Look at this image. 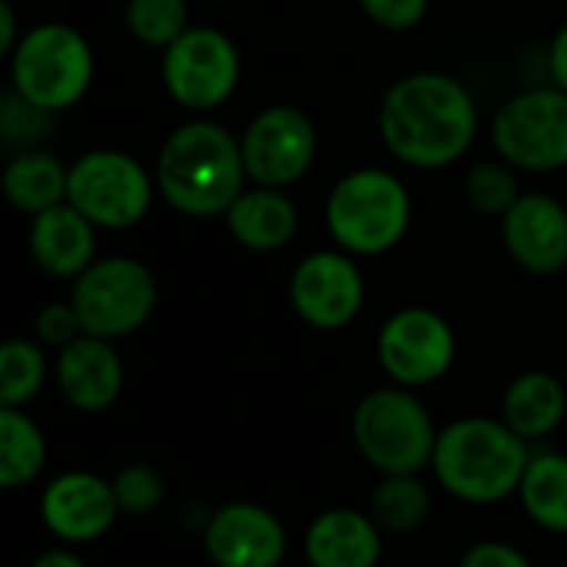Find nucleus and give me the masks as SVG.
<instances>
[{
    "label": "nucleus",
    "instance_id": "obj_1",
    "mask_svg": "<svg viewBox=\"0 0 567 567\" xmlns=\"http://www.w3.org/2000/svg\"><path fill=\"white\" fill-rule=\"evenodd\" d=\"M385 150L415 169H442L462 159L478 133L472 90L452 73L419 70L395 80L379 106Z\"/></svg>",
    "mask_w": 567,
    "mask_h": 567
},
{
    "label": "nucleus",
    "instance_id": "obj_2",
    "mask_svg": "<svg viewBox=\"0 0 567 567\" xmlns=\"http://www.w3.org/2000/svg\"><path fill=\"white\" fill-rule=\"evenodd\" d=\"M243 143L216 120H189L176 126L156 156V189L183 216H226L246 189Z\"/></svg>",
    "mask_w": 567,
    "mask_h": 567
},
{
    "label": "nucleus",
    "instance_id": "obj_3",
    "mask_svg": "<svg viewBox=\"0 0 567 567\" xmlns=\"http://www.w3.org/2000/svg\"><path fill=\"white\" fill-rule=\"evenodd\" d=\"M532 445L515 435L502 419H458L439 432L432 475L465 505H498L518 495Z\"/></svg>",
    "mask_w": 567,
    "mask_h": 567
},
{
    "label": "nucleus",
    "instance_id": "obj_4",
    "mask_svg": "<svg viewBox=\"0 0 567 567\" xmlns=\"http://www.w3.org/2000/svg\"><path fill=\"white\" fill-rule=\"evenodd\" d=\"M326 226L339 249L352 256H382L405 239L412 226V196L389 169H352L326 199Z\"/></svg>",
    "mask_w": 567,
    "mask_h": 567
},
{
    "label": "nucleus",
    "instance_id": "obj_5",
    "mask_svg": "<svg viewBox=\"0 0 567 567\" xmlns=\"http://www.w3.org/2000/svg\"><path fill=\"white\" fill-rule=\"evenodd\" d=\"M439 432L429 405L405 385L372 389L352 412L355 449L379 475H422L432 468Z\"/></svg>",
    "mask_w": 567,
    "mask_h": 567
},
{
    "label": "nucleus",
    "instance_id": "obj_6",
    "mask_svg": "<svg viewBox=\"0 0 567 567\" xmlns=\"http://www.w3.org/2000/svg\"><path fill=\"white\" fill-rule=\"evenodd\" d=\"M10 60V90L43 113L76 106L93 83V50L86 37L60 20L30 27Z\"/></svg>",
    "mask_w": 567,
    "mask_h": 567
},
{
    "label": "nucleus",
    "instance_id": "obj_7",
    "mask_svg": "<svg viewBox=\"0 0 567 567\" xmlns=\"http://www.w3.org/2000/svg\"><path fill=\"white\" fill-rule=\"evenodd\" d=\"M156 276L133 256L93 259L70 289V302L83 322V332L110 342L143 329L156 309Z\"/></svg>",
    "mask_w": 567,
    "mask_h": 567
},
{
    "label": "nucleus",
    "instance_id": "obj_8",
    "mask_svg": "<svg viewBox=\"0 0 567 567\" xmlns=\"http://www.w3.org/2000/svg\"><path fill=\"white\" fill-rule=\"evenodd\" d=\"M156 179L123 150H90L70 163L66 203L96 229H130L153 206Z\"/></svg>",
    "mask_w": 567,
    "mask_h": 567
},
{
    "label": "nucleus",
    "instance_id": "obj_9",
    "mask_svg": "<svg viewBox=\"0 0 567 567\" xmlns=\"http://www.w3.org/2000/svg\"><path fill=\"white\" fill-rule=\"evenodd\" d=\"M498 159L525 173H555L567 166V93L555 83L508 96L492 120Z\"/></svg>",
    "mask_w": 567,
    "mask_h": 567
},
{
    "label": "nucleus",
    "instance_id": "obj_10",
    "mask_svg": "<svg viewBox=\"0 0 567 567\" xmlns=\"http://www.w3.org/2000/svg\"><path fill=\"white\" fill-rule=\"evenodd\" d=\"M159 73L166 93L179 106L193 113H209L236 93L243 60L236 43L223 30L189 27L176 43L163 50Z\"/></svg>",
    "mask_w": 567,
    "mask_h": 567
},
{
    "label": "nucleus",
    "instance_id": "obj_11",
    "mask_svg": "<svg viewBox=\"0 0 567 567\" xmlns=\"http://www.w3.org/2000/svg\"><path fill=\"white\" fill-rule=\"evenodd\" d=\"M379 365L392 385L425 389L445 379L455 365V329L445 316L425 306L399 309L379 329Z\"/></svg>",
    "mask_w": 567,
    "mask_h": 567
},
{
    "label": "nucleus",
    "instance_id": "obj_12",
    "mask_svg": "<svg viewBox=\"0 0 567 567\" xmlns=\"http://www.w3.org/2000/svg\"><path fill=\"white\" fill-rule=\"evenodd\" d=\"M243 163L252 186H276L286 189L299 183L319 153V133L309 113L299 106H266L249 120L239 136Z\"/></svg>",
    "mask_w": 567,
    "mask_h": 567
},
{
    "label": "nucleus",
    "instance_id": "obj_13",
    "mask_svg": "<svg viewBox=\"0 0 567 567\" xmlns=\"http://www.w3.org/2000/svg\"><path fill=\"white\" fill-rule=\"evenodd\" d=\"M289 302L319 332L346 329L365 302V279L355 256L346 249H319L299 259L289 279Z\"/></svg>",
    "mask_w": 567,
    "mask_h": 567
},
{
    "label": "nucleus",
    "instance_id": "obj_14",
    "mask_svg": "<svg viewBox=\"0 0 567 567\" xmlns=\"http://www.w3.org/2000/svg\"><path fill=\"white\" fill-rule=\"evenodd\" d=\"M203 548L213 567H279L289 551V535L266 505L229 502L206 518Z\"/></svg>",
    "mask_w": 567,
    "mask_h": 567
},
{
    "label": "nucleus",
    "instance_id": "obj_15",
    "mask_svg": "<svg viewBox=\"0 0 567 567\" xmlns=\"http://www.w3.org/2000/svg\"><path fill=\"white\" fill-rule=\"evenodd\" d=\"M120 518L113 482L96 472L76 468L56 475L40 492V522L63 545L100 542Z\"/></svg>",
    "mask_w": 567,
    "mask_h": 567
},
{
    "label": "nucleus",
    "instance_id": "obj_16",
    "mask_svg": "<svg viewBox=\"0 0 567 567\" xmlns=\"http://www.w3.org/2000/svg\"><path fill=\"white\" fill-rule=\"evenodd\" d=\"M508 256L532 276H555L567 266V209L548 193H522L502 216Z\"/></svg>",
    "mask_w": 567,
    "mask_h": 567
},
{
    "label": "nucleus",
    "instance_id": "obj_17",
    "mask_svg": "<svg viewBox=\"0 0 567 567\" xmlns=\"http://www.w3.org/2000/svg\"><path fill=\"white\" fill-rule=\"evenodd\" d=\"M53 379H56L63 402L73 412L100 415L113 409V402L123 392V362L110 339L83 332L76 342L56 352Z\"/></svg>",
    "mask_w": 567,
    "mask_h": 567
},
{
    "label": "nucleus",
    "instance_id": "obj_18",
    "mask_svg": "<svg viewBox=\"0 0 567 567\" xmlns=\"http://www.w3.org/2000/svg\"><path fill=\"white\" fill-rule=\"evenodd\" d=\"M382 535L369 512L326 508L309 522L302 555L309 567H379Z\"/></svg>",
    "mask_w": 567,
    "mask_h": 567
},
{
    "label": "nucleus",
    "instance_id": "obj_19",
    "mask_svg": "<svg viewBox=\"0 0 567 567\" xmlns=\"http://www.w3.org/2000/svg\"><path fill=\"white\" fill-rule=\"evenodd\" d=\"M33 262L53 279H76L96 259V226L70 203L30 216L27 236Z\"/></svg>",
    "mask_w": 567,
    "mask_h": 567
},
{
    "label": "nucleus",
    "instance_id": "obj_20",
    "mask_svg": "<svg viewBox=\"0 0 567 567\" xmlns=\"http://www.w3.org/2000/svg\"><path fill=\"white\" fill-rule=\"evenodd\" d=\"M223 219L229 236L252 252H279L299 233V209L292 196L276 186H246Z\"/></svg>",
    "mask_w": 567,
    "mask_h": 567
},
{
    "label": "nucleus",
    "instance_id": "obj_21",
    "mask_svg": "<svg viewBox=\"0 0 567 567\" xmlns=\"http://www.w3.org/2000/svg\"><path fill=\"white\" fill-rule=\"evenodd\" d=\"M567 415V392L558 375L532 369L515 375L502 395V422L528 445L558 432Z\"/></svg>",
    "mask_w": 567,
    "mask_h": 567
},
{
    "label": "nucleus",
    "instance_id": "obj_22",
    "mask_svg": "<svg viewBox=\"0 0 567 567\" xmlns=\"http://www.w3.org/2000/svg\"><path fill=\"white\" fill-rule=\"evenodd\" d=\"M66 179L70 166H63L53 153L20 150L3 166V196L17 213L37 216L56 203H66Z\"/></svg>",
    "mask_w": 567,
    "mask_h": 567
},
{
    "label": "nucleus",
    "instance_id": "obj_23",
    "mask_svg": "<svg viewBox=\"0 0 567 567\" xmlns=\"http://www.w3.org/2000/svg\"><path fill=\"white\" fill-rule=\"evenodd\" d=\"M518 502L538 528L567 535V455L532 452V462L518 485Z\"/></svg>",
    "mask_w": 567,
    "mask_h": 567
},
{
    "label": "nucleus",
    "instance_id": "obj_24",
    "mask_svg": "<svg viewBox=\"0 0 567 567\" xmlns=\"http://www.w3.org/2000/svg\"><path fill=\"white\" fill-rule=\"evenodd\" d=\"M50 449L43 429L23 412L0 405V485L23 488L47 468Z\"/></svg>",
    "mask_w": 567,
    "mask_h": 567
},
{
    "label": "nucleus",
    "instance_id": "obj_25",
    "mask_svg": "<svg viewBox=\"0 0 567 567\" xmlns=\"http://www.w3.org/2000/svg\"><path fill=\"white\" fill-rule=\"evenodd\" d=\"M369 515L385 535H412L432 515V488L422 475H382L372 492Z\"/></svg>",
    "mask_w": 567,
    "mask_h": 567
},
{
    "label": "nucleus",
    "instance_id": "obj_26",
    "mask_svg": "<svg viewBox=\"0 0 567 567\" xmlns=\"http://www.w3.org/2000/svg\"><path fill=\"white\" fill-rule=\"evenodd\" d=\"M50 362L43 346L30 339H7L0 346V405L23 409L47 385Z\"/></svg>",
    "mask_w": 567,
    "mask_h": 567
},
{
    "label": "nucleus",
    "instance_id": "obj_27",
    "mask_svg": "<svg viewBox=\"0 0 567 567\" xmlns=\"http://www.w3.org/2000/svg\"><path fill=\"white\" fill-rule=\"evenodd\" d=\"M126 30L156 50H166L189 30L186 0H126Z\"/></svg>",
    "mask_w": 567,
    "mask_h": 567
},
{
    "label": "nucleus",
    "instance_id": "obj_28",
    "mask_svg": "<svg viewBox=\"0 0 567 567\" xmlns=\"http://www.w3.org/2000/svg\"><path fill=\"white\" fill-rule=\"evenodd\" d=\"M465 196L468 203L485 213V216H505L522 189H518V176H515V166H508L505 159H482L468 169L465 176Z\"/></svg>",
    "mask_w": 567,
    "mask_h": 567
},
{
    "label": "nucleus",
    "instance_id": "obj_29",
    "mask_svg": "<svg viewBox=\"0 0 567 567\" xmlns=\"http://www.w3.org/2000/svg\"><path fill=\"white\" fill-rule=\"evenodd\" d=\"M110 482H113V495H116L120 515L143 518V515L156 512L163 505V498H166L163 475L153 465H143V462L120 468Z\"/></svg>",
    "mask_w": 567,
    "mask_h": 567
},
{
    "label": "nucleus",
    "instance_id": "obj_30",
    "mask_svg": "<svg viewBox=\"0 0 567 567\" xmlns=\"http://www.w3.org/2000/svg\"><path fill=\"white\" fill-rule=\"evenodd\" d=\"M47 116L50 113L37 110L33 103H27L13 90H7L3 93V106H0L3 143L7 146H20V150H33V143L47 133Z\"/></svg>",
    "mask_w": 567,
    "mask_h": 567
},
{
    "label": "nucleus",
    "instance_id": "obj_31",
    "mask_svg": "<svg viewBox=\"0 0 567 567\" xmlns=\"http://www.w3.org/2000/svg\"><path fill=\"white\" fill-rule=\"evenodd\" d=\"M83 336V322L73 309V302H47L37 312V339L47 349H66L70 342H76Z\"/></svg>",
    "mask_w": 567,
    "mask_h": 567
},
{
    "label": "nucleus",
    "instance_id": "obj_32",
    "mask_svg": "<svg viewBox=\"0 0 567 567\" xmlns=\"http://www.w3.org/2000/svg\"><path fill=\"white\" fill-rule=\"evenodd\" d=\"M359 7L382 30L405 33V30H415L425 20L432 0H359Z\"/></svg>",
    "mask_w": 567,
    "mask_h": 567
},
{
    "label": "nucleus",
    "instance_id": "obj_33",
    "mask_svg": "<svg viewBox=\"0 0 567 567\" xmlns=\"http://www.w3.org/2000/svg\"><path fill=\"white\" fill-rule=\"evenodd\" d=\"M458 567H535V561H532L522 548H515V545H508V542L488 538V542H475V545L462 555Z\"/></svg>",
    "mask_w": 567,
    "mask_h": 567
},
{
    "label": "nucleus",
    "instance_id": "obj_34",
    "mask_svg": "<svg viewBox=\"0 0 567 567\" xmlns=\"http://www.w3.org/2000/svg\"><path fill=\"white\" fill-rule=\"evenodd\" d=\"M548 73H551V83L567 93V23L555 33L548 47Z\"/></svg>",
    "mask_w": 567,
    "mask_h": 567
},
{
    "label": "nucleus",
    "instance_id": "obj_35",
    "mask_svg": "<svg viewBox=\"0 0 567 567\" xmlns=\"http://www.w3.org/2000/svg\"><path fill=\"white\" fill-rule=\"evenodd\" d=\"M20 30H17V13H13V3L10 0H0V53L10 56L20 43Z\"/></svg>",
    "mask_w": 567,
    "mask_h": 567
},
{
    "label": "nucleus",
    "instance_id": "obj_36",
    "mask_svg": "<svg viewBox=\"0 0 567 567\" xmlns=\"http://www.w3.org/2000/svg\"><path fill=\"white\" fill-rule=\"evenodd\" d=\"M30 567H86V561H83L80 551H73L70 545H56V548L40 551Z\"/></svg>",
    "mask_w": 567,
    "mask_h": 567
},
{
    "label": "nucleus",
    "instance_id": "obj_37",
    "mask_svg": "<svg viewBox=\"0 0 567 567\" xmlns=\"http://www.w3.org/2000/svg\"><path fill=\"white\" fill-rule=\"evenodd\" d=\"M209 3H226V0H209Z\"/></svg>",
    "mask_w": 567,
    "mask_h": 567
}]
</instances>
